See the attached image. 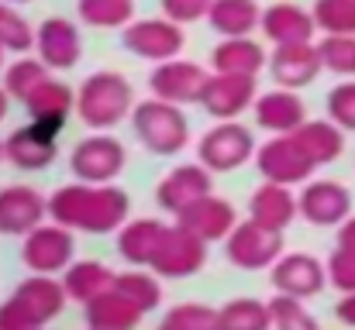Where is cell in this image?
<instances>
[{
    "label": "cell",
    "instance_id": "cell-1",
    "mask_svg": "<svg viewBox=\"0 0 355 330\" xmlns=\"http://www.w3.org/2000/svg\"><path fill=\"white\" fill-rule=\"evenodd\" d=\"M131 200L114 183H66L49 193V220L69 227V230H87V234H114L128 223Z\"/></svg>",
    "mask_w": 355,
    "mask_h": 330
},
{
    "label": "cell",
    "instance_id": "cell-2",
    "mask_svg": "<svg viewBox=\"0 0 355 330\" xmlns=\"http://www.w3.org/2000/svg\"><path fill=\"white\" fill-rule=\"evenodd\" d=\"M135 110V90L128 76L118 69H97L90 73L76 90V117L90 131H111Z\"/></svg>",
    "mask_w": 355,
    "mask_h": 330
},
{
    "label": "cell",
    "instance_id": "cell-3",
    "mask_svg": "<svg viewBox=\"0 0 355 330\" xmlns=\"http://www.w3.org/2000/svg\"><path fill=\"white\" fill-rule=\"evenodd\" d=\"M131 131L138 138V145L152 155H176L190 145V120L183 107L148 97L131 110Z\"/></svg>",
    "mask_w": 355,
    "mask_h": 330
},
{
    "label": "cell",
    "instance_id": "cell-4",
    "mask_svg": "<svg viewBox=\"0 0 355 330\" xmlns=\"http://www.w3.org/2000/svg\"><path fill=\"white\" fill-rule=\"evenodd\" d=\"M255 155V138L241 120H218L197 141V162L211 172H235Z\"/></svg>",
    "mask_w": 355,
    "mask_h": 330
},
{
    "label": "cell",
    "instance_id": "cell-5",
    "mask_svg": "<svg viewBox=\"0 0 355 330\" xmlns=\"http://www.w3.org/2000/svg\"><path fill=\"white\" fill-rule=\"evenodd\" d=\"M128 152L118 138H111L107 131H94L90 138H80L69 152V172L80 183H114L124 172Z\"/></svg>",
    "mask_w": 355,
    "mask_h": 330
},
{
    "label": "cell",
    "instance_id": "cell-6",
    "mask_svg": "<svg viewBox=\"0 0 355 330\" xmlns=\"http://www.w3.org/2000/svg\"><path fill=\"white\" fill-rule=\"evenodd\" d=\"M225 258L245 268V272H262V268H272L279 258H283V234L279 230H269L255 220H238L235 230L225 237Z\"/></svg>",
    "mask_w": 355,
    "mask_h": 330
},
{
    "label": "cell",
    "instance_id": "cell-7",
    "mask_svg": "<svg viewBox=\"0 0 355 330\" xmlns=\"http://www.w3.org/2000/svg\"><path fill=\"white\" fill-rule=\"evenodd\" d=\"M255 169L266 183L304 186V183H311L318 165L307 158V152L297 145L293 134H272L269 141H262L255 148Z\"/></svg>",
    "mask_w": 355,
    "mask_h": 330
},
{
    "label": "cell",
    "instance_id": "cell-8",
    "mask_svg": "<svg viewBox=\"0 0 355 330\" xmlns=\"http://www.w3.org/2000/svg\"><path fill=\"white\" fill-rule=\"evenodd\" d=\"M73 255H76L73 230L55 223V220L42 223V227H35L31 234L21 237V262L35 275H59V272H66L73 265Z\"/></svg>",
    "mask_w": 355,
    "mask_h": 330
},
{
    "label": "cell",
    "instance_id": "cell-9",
    "mask_svg": "<svg viewBox=\"0 0 355 330\" xmlns=\"http://www.w3.org/2000/svg\"><path fill=\"white\" fill-rule=\"evenodd\" d=\"M121 45L145 62H169L183 52L187 35H183V24L162 14V17H141L121 28Z\"/></svg>",
    "mask_w": 355,
    "mask_h": 330
},
{
    "label": "cell",
    "instance_id": "cell-10",
    "mask_svg": "<svg viewBox=\"0 0 355 330\" xmlns=\"http://www.w3.org/2000/svg\"><path fill=\"white\" fill-rule=\"evenodd\" d=\"M207 80H211V73L200 62L176 55L169 62H155V69L148 73V90L159 100H169L176 107H190V104H200Z\"/></svg>",
    "mask_w": 355,
    "mask_h": 330
},
{
    "label": "cell",
    "instance_id": "cell-11",
    "mask_svg": "<svg viewBox=\"0 0 355 330\" xmlns=\"http://www.w3.org/2000/svg\"><path fill=\"white\" fill-rule=\"evenodd\" d=\"M204 265H207V241L197 237L193 230H187L183 223L166 227V237L152 262V272L159 279H190Z\"/></svg>",
    "mask_w": 355,
    "mask_h": 330
},
{
    "label": "cell",
    "instance_id": "cell-12",
    "mask_svg": "<svg viewBox=\"0 0 355 330\" xmlns=\"http://www.w3.org/2000/svg\"><path fill=\"white\" fill-rule=\"evenodd\" d=\"M211 176H214V172H211L207 165H200V162H193V165H176V169H169V172L159 179V186H155V203H159L166 214L180 217L187 207H193L197 200H204V196L214 193V179H211Z\"/></svg>",
    "mask_w": 355,
    "mask_h": 330
},
{
    "label": "cell",
    "instance_id": "cell-13",
    "mask_svg": "<svg viewBox=\"0 0 355 330\" xmlns=\"http://www.w3.org/2000/svg\"><path fill=\"white\" fill-rule=\"evenodd\" d=\"M269 282L276 293L283 296H297V300H311L318 293H324L328 282V265L318 262L314 255H304V251H290L283 255L272 268H269Z\"/></svg>",
    "mask_w": 355,
    "mask_h": 330
},
{
    "label": "cell",
    "instance_id": "cell-14",
    "mask_svg": "<svg viewBox=\"0 0 355 330\" xmlns=\"http://www.w3.org/2000/svg\"><path fill=\"white\" fill-rule=\"evenodd\" d=\"M45 220H49V196H42L35 186L24 183L0 186V234L24 237Z\"/></svg>",
    "mask_w": 355,
    "mask_h": 330
},
{
    "label": "cell",
    "instance_id": "cell-15",
    "mask_svg": "<svg viewBox=\"0 0 355 330\" xmlns=\"http://www.w3.org/2000/svg\"><path fill=\"white\" fill-rule=\"evenodd\" d=\"M300 217L314 227H338L352 217V193L338 179H311L300 190Z\"/></svg>",
    "mask_w": 355,
    "mask_h": 330
},
{
    "label": "cell",
    "instance_id": "cell-16",
    "mask_svg": "<svg viewBox=\"0 0 355 330\" xmlns=\"http://www.w3.org/2000/svg\"><path fill=\"white\" fill-rule=\"evenodd\" d=\"M10 300L24 310V317H28L35 327H45V324H52V320L66 310L69 293H66L62 279H55V275H35V272H31L28 279H21V282L14 286Z\"/></svg>",
    "mask_w": 355,
    "mask_h": 330
},
{
    "label": "cell",
    "instance_id": "cell-17",
    "mask_svg": "<svg viewBox=\"0 0 355 330\" xmlns=\"http://www.w3.org/2000/svg\"><path fill=\"white\" fill-rule=\"evenodd\" d=\"M35 55L52 69V73H66L80 62L83 55V38H80V28L69 21V17H45L38 24V38H35Z\"/></svg>",
    "mask_w": 355,
    "mask_h": 330
},
{
    "label": "cell",
    "instance_id": "cell-18",
    "mask_svg": "<svg viewBox=\"0 0 355 330\" xmlns=\"http://www.w3.org/2000/svg\"><path fill=\"white\" fill-rule=\"evenodd\" d=\"M269 76L276 86H286V90H304L311 86L324 62H321V52L314 42H300V45H276L269 52Z\"/></svg>",
    "mask_w": 355,
    "mask_h": 330
},
{
    "label": "cell",
    "instance_id": "cell-19",
    "mask_svg": "<svg viewBox=\"0 0 355 330\" xmlns=\"http://www.w3.org/2000/svg\"><path fill=\"white\" fill-rule=\"evenodd\" d=\"M3 155L14 169L21 172H42L55 162L59 148H55V131L28 120L24 127H14L7 138H3Z\"/></svg>",
    "mask_w": 355,
    "mask_h": 330
},
{
    "label": "cell",
    "instance_id": "cell-20",
    "mask_svg": "<svg viewBox=\"0 0 355 330\" xmlns=\"http://www.w3.org/2000/svg\"><path fill=\"white\" fill-rule=\"evenodd\" d=\"M255 76H228V73H211L200 107L214 120H238L245 110L255 104Z\"/></svg>",
    "mask_w": 355,
    "mask_h": 330
},
{
    "label": "cell",
    "instance_id": "cell-21",
    "mask_svg": "<svg viewBox=\"0 0 355 330\" xmlns=\"http://www.w3.org/2000/svg\"><path fill=\"white\" fill-rule=\"evenodd\" d=\"M259 31H262L266 42H272V45H300V42H314L318 21H314V10H304L300 3L279 0V3L262 7V24H259Z\"/></svg>",
    "mask_w": 355,
    "mask_h": 330
},
{
    "label": "cell",
    "instance_id": "cell-22",
    "mask_svg": "<svg viewBox=\"0 0 355 330\" xmlns=\"http://www.w3.org/2000/svg\"><path fill=\"white\" fill-rule=\"evenodd\" d=\"M252 113H255V124L262 131H269V134H293L307 120V104L300 100L297 90L272 86V90L255 97Z\"/></svg>",
    "mask_w": 355,
    "mask_h": 330
},
{
    "label": "cell",
    "instance_id": "cell-23",
    "mask_svg": "<svg viewBox=\"0 0 355 330\" xmlns=\"http://www.w3.org/2000/svg\"><path fill=\"white\" fill-rule=\"evenodd\" d=\"M248 217L269 230H286L293 220L300 217V200L293 193V186H279V183H266L255 186V193L248 196Z\"/></svg>",
    "mask_w": 355,
    "mask_h": 330
},
{
    "label": "cell",
    "instance_id": "cell-24",
    "mask_svg": "<svg viewBox=\"0 0 355 330\" xmlns=\"http://www.w3.org/2000/svg\"><path fill=\"white\" fill-rule=\"evenodd\" d=\"M24 110H28V120H35V124H42V127H49V131H62L66 127V120L76 113V90H69L66 83H59V80H45L28 100H24Z\"/></svg>",
    "mask_w": 355,
    "mask_h": 330
},
{
    "label": "cell",
    "instance_id": "cell-25",
    "mask_svg": "<svg viewBox=\"0 0 355 330\" xmlns=\"http://www.w3.org/2000/svg\"><path fill=\"white\" fill-rule=\"evenodd\" d=\"M166 227L169 223H162L155 217L128 220L118 230V255L128 265H135V268H152V262H155V255L162 248Z\"/></svg>",
    "mask_w": 355,
    "mask_h": 330
},
{
    "label": "cell",
    "instance_id": "cell-26",
    "mask_svg": "<svg viewBox=\"0 0 355 330\" xmlns=\"http://www.w3.org/2000/svg\"><path fill=\"white\" fill-rule=\"evenodd\" d=\"M176 223H183L187 230H193L197 237H204V241L211 244V241H225V237L235 230L238 214L228 200H221V196L211 193V196L197 200L193 207H187V210L176 217Z\"/></svg>",
    "mask_w": 355,
    "mask_h": 330
},
{
    "label": "cell",
    "instance_id": "cell-27",
    "mask_svg": "<svg viewBox=\"0 0 355 330\" xmlns=\"http://www.w3.org/2000/svg\"><path fill=\"white\" fill-rule=\"evenodd\" d=\"M269 66V52L252 38H221L211 48V69L214 73H228V76H259Z\"/></svg>",
    "mask_w": 355,
    "mask_h": 330
},
{
    "label": "cell",
    "instance_id": "cell-28",
    "mask_svg": "<svg viewBox=\"0 0 355 330\" xmlns=\"http://www.w3.org/2000/svg\"><path fill=\"white\" fill-rule=\"evenodd\" d=\"M141 310L118 289H107L104 296L90 300L83 306V320L90 330H135L141 324Z\"/></svg>",
    "mask_w": 355,
    "mask_h": 330
},
{
    "label": "cell",
    "instance_id": "cell-29",
    "mask_svg": "<svg viewBox=\"0 0 355 330\" xmlns=\"http://www.w3.org/2000/svg\"><path fill=\"white\" fill-rule=\"evenodd\" d=\"M297 145L307 152V158L321 169L328 162H335L342 152H345V131L331 120V117H321V120H304L297 131H293Z\"/></svg>",
    "mask_w": 355,
    "mask_h": 330
},
{
    "label": "cell",
    "instance_id": "cell-30",
    "mask_svg": "<svg viewBox=\"0 0 355 330\" xmlns=\"http://www.w3.org/2000/svg\"><path fill=\"white\" fill-rule=\"evenodd\" d=\"M114 279H118V272H114L111 265L97 262V258L73 262V265L62 272V286H66L69 300H73V303H83V306H87L90 300L104 296L107 289H114Z\"/></svg>",
    "mask_w": 355,
    "mask_h": 330
},
{
    "label": "cell",
    "instance_id": "cell-31",
    "mask_svg": "<svg viewBox=\"0 0 355 330\" xmlns=\"http://www.w3.org/2000/svg\"><path fill=\"white\" fill-rule=\"evenodd\" d=\"M207 24L221 38H245L262 24L259 0H214L207 10Z\"/></svg>",
    "mask_w": 355,
    "mask_h": 330
},
{
    "label": "cell",
    "instance_id": "cell-32",
    "mask_svg": "<svg viewBox=\"0 0 355 330\" xmlns=\"http://www.w3.org/2000/svg\"><path fill=\"white\" fill-rule=\"evenodd\" d=\"M49 66L38 59V55H17L7 69H3V76H0V86L7 90V97L10 100H17V104H24L45 80H49Z\"/></svg>",
    "mask_w": 355,
    "mask_h": 330
},
{
    "label": "cell",
    "instance_id": "cell-33",
    "mask_svg": "<svg viewBox=\"0 0 355 330\" xmlns=\"http://www.w3.org/2000/svg\"><path fill=\"white\" fill-rule=\"evenodd\" d=\"M76 17L83 28L114 31L135 21V0H76Z\"/></svg>",
    "mask_w": 355,
    "mask_h": 330
},
{
    "label": "cell",
    "instance_id": "cell-34",
    "mask_svg": "<svg viewBox=\"0 0 355 330\" xmlns=\"http://www.w3.org/2000/svg\"><path fill=\"white\" fill-rule=\"evenodd\" d=\"M114 289L124 293L141 313H152L159 303H162V282L152 268H128V272H118L114 279Z\"/></svg>",
    "mask_w": 355,
    "mask_h": 330
},
{
    "label": "cell",
    "instance_id": "cell-35",
    "mask_svg": "<svg viewBox=\"0 0 355 330\" xmlns=\"http://www.w3.org/2000/svg\"><path fill=\"white\" fill-rule=\"evenodd\" d=\"M35 38H38V28L17 10V3L0 0V45H3V52L28 55L35 48Z\"/></svg>",
    "mask_w": 355,
    "mask_h": 330
},
{
    "label": "cell",
    "instance_id": "cell-36",
    "mask_svg": "<svg viewBox=\"0 0 355 330\" xmlns=\"http://www.w3.org/2000/svg\"><path fill=\"white\" fill-rule=\"evenodd\" d=\"M218 313H221V330H272L269 303L252 300V296H238L232 303H225Z\"/></svg>",
    "mask_w": 355,
    "mask_h": 330
},
{
    "label": "cell",
    "instance_id": "cell-37",
    "mask_svg": "<svg viewBox=\"0 0 355 330\" xmlns=\"http://www.w3.org/2000/svg\"><path fill=\"white\" fill-rule=\"evenodd\" d=\"M155 330H221V313L207 303H180L162 313Z\"/></svg>",
    "mask_w": 355,
    "mask_h": 330
},
{
    "label": "cell",
    "instance_id": "cell-38",
    "mask_svg": "<svg viewBox=\"0 0 355 330\" xmlns=\"http://www.w3.org/2000/svg\"><path fill=\"white\" fill-rule=\"evenodd\" d=\"M269 313H272V330H321L318 317L304 306V300L297 296H283L276 293L269 300Z\"/></svg>",
    "mask_w": 355,
    "mask_h": 330
},
{
    "label": "cell",
    "instance_id": "cell-39",
    "mask_svg": "<svg viewBox=\"0 0 355 330\" xmlns=\"http://www.w3.org/2000/svg\"><path fill=\"white\" fill-rule=\"evenodd\" d=\"M318 52L328 73L345 76V80L355 76V35H321Z\"/></svg>",
    "mask_w": 355,
    "mask_h": 330
},
{
    "label": "cell",
    "instance_id": "cell-40",
    "mask_svg": "<svg viewBox=\"0 0 355 330\" xmlns=\"http://www.w3.org/2000/svg\"><path fill=\"white\" fill-rule=\"evenodd\" d=\"M311 10L321 35H355V0H314Z\"/></svg>",
    "mask_w": 355,
    "mask_h": 330
},
{
    "label": "cell",
    "instance_id": "cell-41",
    "mask_svg": "<svg viewBox=\"0 0 355 330\" xmlns=\"http://www.w3.org/2000/svg\"><path fill=\"white\" fill-rule=\"evenodd\" d=\"M324 110L342 131H355V83H338L335 90H328Z\"/></svg>",
    "mask_w": 355,
    "mask_h": 330
},
{
    "label": "cell",
    "instance_id": "cell-42",
    "mask_svg": "<svg viewBox=\"0 0 355 330\" xmlns=\"http://www.w3.org/2000/svg\"><path fill=\"white\" fill-rule=\"evenodd\" d=\"M324 265H328V282H331L338 293H355V251L335 248Z\"/></svg>",
    "mask_w": 355,
    "mask_h": 330
},
{
    "label": "cell",
    "instance_id": "cell-43",
    "mask_svg": "<svg viewBox=\"0 0 355 330\" xmlns=\"http://www.w3.org/2000/svg\"><path fill=\"white\" fill-rule=\"evenodd\" d=\"M214 0H159L162 14L176 24H197V21H207V10H211Z\"/></svg>",
    "mask_w": 355,
    "mask_h": 330
},
{
    "label": "cell",
    "instance_id": "cell-44",
    "mask_svg": "<svg viewBox=\"0 0 355 330\" xmlns=\"http://www.w3.org/2000/svg\"><path fill=\"white\" fill-rule=\"evenodd\" d=\"M0 330H42V327H35V324L24 317V310L7 296V300L0 303Z\"/></svg>",
    "mask_w": 355,
    "mask_h": 330
},
{
    "label": "cell",
    "instance_id": "cell-45",
    "mask_svg": "<svg viewBox=\"0 0 355 330\" xmlns=\"http://www.w3.org/2000/svg\"><path fill=\"white\" fill-rule=\"evenodd\" d=\"M335 317L345 324V327H355V293H342L338 306H335Z\"/></svg>",
    "mask_w": 355,
    "mask_h": 330
},
{
    "label": "cell",
    "instance_id": "cell-46",
    "mask_svg": "<svg viewBox=\"0 0 355 330\" xmlns=\"http://www.w3.org/2000/svg\"><path fill=\"white\" fill-rule=\"evenodd\" d=\"M338 248L355 251V217H349L345 223H338Z\"/></svg>",
    "mask_w": 355,
    "mask_h": 330
},
{
    "label": "cell",
    "instance_id": "cell-47",
    "mask_svg": "<svg viewBox=\"0 0 355 330\" xmlns=\"http://www.w3.org/2000/svg\"><path fill=\"white\" fill-rule=\"evenodd\" d=\"M7 104H10V97H7V90L0 86V124L7 120Z\"/></svg>",
    "mask_w": 355,
    "mask_h": 330
},
{
    "label": "cell",
    "instance_id": "cell-48",
    "mask_svg": "<svg viewBox=\"0 0 355 330\" xmlns=\"http://www.w3.org/2000/svg\"><path fill=\"white\" fill-rule=\"evenodd\" d=\"M3 55H7V52H3V45H0V76H3V69H7V66H3Z\"/></svg>",
    "mask_w": 355,
    "mask_h": 330
},
{
    "label": "cell",
    "instance_id": "cell-49",
    "mask_svg": "<svg viewBox=\"0 0 355 330\" xmlns=\"http://www.w3.org/2000/svg\"><path fill=\"white\" fill-rule=\"evenodd\" d=\"M7 3H31V0H7Z\"/></svg>",
    "mask_w": 355,
    "mask_h": 330
},
{
    "label": "cell",
    "instance_id": "cell-50",
    "mask_svg": "<svg viewBox=\"0 0 355 330\" xmlns=\"http://www.w3.org/2000/svg\"><path fill=\"white\" fill-rule=\"evenodd\" d=\"M3 158H7V155H3V141H0V162H3Z\"/></svg>",
    "mask_w": 355,
    "mask_h": 330
},
{
    "label": "cell",
    "instance_id": "cell-51",
    "mask_svg": "<svg viewBox=\"0 0 355 330\" xmlns=\"http://www.w3.org/2000/svg\"><path fill=\"white\" fill-rule=\"evenodd\" d=\"M42 330H45V327H42Z\"/></svg>",
    "mask_w": 355,
    "mask_h": 330
}]
</instances>
